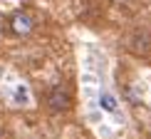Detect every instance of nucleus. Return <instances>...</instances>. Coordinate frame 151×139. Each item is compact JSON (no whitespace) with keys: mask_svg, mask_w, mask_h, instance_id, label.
Returning a JSON list of instances; mask_svg holds the SVG:
<instances>
[{"mask_svg":"<svg viewBox=\"0 0 151 139\" xmlns=\"http://www.w3.org/2000/svg\"><path fill=\"white\" fill-rule=\"evenodd\" d=\"M8 28H10V33L15 35V37H27L37 28V17H35L32 10H17V12H12V15H10Z\"/></svg>","mask_w":151,"mask_h":139,"instance_id":"f257e3e1","label":"nucleus"},{"mask_svg":"<svg viewBox=\"0 0 151 139\" xmlns=\"http://www.w3.org/2000/svg\"><path fill=\"white\" fill-rule=\"evenodd\" d=\"M0 137H3V132H0Z\"/></svg>","mask_w":151,"mask_h":139,"instance_id":"20e7f679","label":"nucleus"},{"mask_svg":"<svg viewBox=\"0 0 151 139\" xmlns=\"http://www.w3.org/2000/svg\"><path fill=\"white\" fill-rule=\"evenodd\" d=\"M47 107L52 112H62V109H70L72 107V92L67 85H55L47 94Z\"/></svg>","mask_w":151,"mask_h":139,"instance_id":"f03ea898","label":"nucleus"},{"mask_svg":"<svg viewBox=\"0 0 151 139\" xmlns=\"http://www.w3.org/2000/svg\"><path fill=\"white\" fill-rule=\"evenodd\" d=\"M99 102H102V107L106 112H114L116 109V99L111 97V94H102V99H99Z\"/></svg>","mask_w":151,"mask_h":139,"instance_id":"7ed1b4c3","label":"nucleus"}]
</instances>
